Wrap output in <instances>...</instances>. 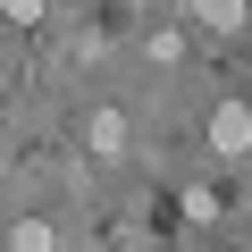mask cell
<instances>
[{
  "label": "cell",
  "instance_id": "1",
  "mask_svg": "<svg viewBox=\"0 0 252 252\" xmlns=\"http://www.w3.org/2000/svg\"><path fill=\"white\" fill-rule=\"evenodd\" d=\"M210 152H219V160H244V152H252V109H244V101H219V109H210Z\"/></svg>",
  "mask_w": 252,
  "mask_h": 252
},
{
  "label": "cell",
  "instance_id": "2",
  "mask_svg": "<svg viewBox=\"0 0 252 252\" xmlns=\"http://www.w3.org/2000/svg\"><path fill=\"white\" fill-rule=\"evenodd\" d=\"M84 152H101V160L126 152V109H93V118H84Z\"/></svg>",
  "mask_w": 252,
  "mask_h": 252
},
{
  "label": "cell",
  "instance_id": "3",
  "mask_svg": "<svg viewBox=\"0 0 252 252\" xmlns=\"http://www.w3.org/2000/svg\"><path fill=\"white\" fill-rule=\"evenodd\" d=\"M185 9H193V26H210V34H244V0H185Z\"/></svg>",
  "mask_w": 252,
  "mask_h": 252
},
{
  "label": "cell",
  "instance_id": "4",
  "mask_svg": "<svg viewBox=\"0 0 252 252\" xmlns=\"http://www.w3.org/2000/svg\"><path fill=\"white\" fill-rule=\"evenodd\" d=\"M59 235H51V219H17L9 227V252H51Z\"/></svg>",
  "mask_w": 252,
  "mask_h": 252
},
{
  "label": "cell",
  "instance_id": "5",
  "mask_svg": "<svg viewBox=\"0 0 252 252\" xmlns=\"http://www.w3.org/2000/svg\"><path fill=\"white\" fill-rule=\"evenodd\" d=\"M0 9H9V26H34V17H42V0H0Z\"/></svg>",
  "mask_w": 252,
  "mask_h": 252
},
{
  "label": "cell",
  "instance_id": "6",
  "mask_svg": "<svg viewBox=\"0 0 252 252\" xmlns=\"http://www.w3.org/2000/svg\"><path fill=\"white\" fill-rule=\"evenodd\" d=\"M0 118H9V101H0Z\"/></svg>",
  "mask_w": 252,
  "mask_h": 252
}]
</instances>
